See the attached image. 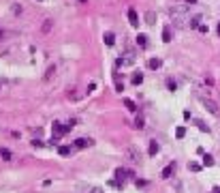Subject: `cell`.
I'll return each instance as SVG.
<instances>
[{"label": "cell", "instance_id": "obj_1", "mask_svg": "<svg viewBox=\"0 0 220 193\" xmlns=\"http://www.w3.org/2000/svg\"><path fill=\"white\" fill-rule=\"evenodd\" d=\"M169 13H171V22H173V26H177V28H184V26H186V22H188V11H186L184 4L173 6Z\"/></svg>", "mask_w": 220, "mask_h": 193}, {"label": "cell", "instance_id": "obj_13", "mask_svg": "<svg viewBox=\"0 0 220 193\" xmlns=\"http://www.w3.org/2000/svg\"><path fill=\"white\" fill-rule=\"evenodd\" d=\"M103 41H105V45H113V43H116L113 32H105V35H103Z\"/></svg>", "mask_w": 220, "mask_h": 193}, {"label": "cell", "instance_id": "obj_14", "mask_svg": "<svg viewBox=\"0 0 220 193\" xmlns=\"http://www.w3.org/2000/svg\"><path fill=\"white\" fill-rule=\"evenodd\" d=\"M163 41H165V43L171 41V26H165V28H163Z\"/></svg>", "mask_w": 220, "mask_h": 193}, {"label": "cell", "instance_id": "obj_23", "mask_svg": "<svg viewBox=\"0 0 220 193\" xmlns=\"http://www.w3.org/2000/svg\"><path fill=\"white\" fill-rule=\"evenodd\" d=\"M184 135H186V129H184V127H177V129H175V138H177V140H182Z\"/></svg>", "mask_w": 220, "mask_h": 193}, {"label": "cell", "instance_id": "obj_5", "mask_svg": "<svg viewBox=\"0 0 220 193\" xmlns=\"http://www.w3.org/2000/svg\"><path fill=\"white\" fill-rule=\"evenodd\" d=\"M53 138H60V135H64L66 133V125H62V122H53Z\"/></svg>", "mask_w": 220, "mask_h": 193}, {"label": "cell", "instance_id": "obj_21", "mask_svg": "<svg viewBox=\"0 0 220 193\" xmlns=\"http://www.w3.org/2000/svg\"><path fill=\"white\" fill-rule=\"evenodd\" d=\"M199 26H201V17L197 15V17H192V19H190V28H199Z\"/></svg>", "mask_w": 220, "mask_h": 193}, {"label": "cell", "instance_id": "obj_8", "mask_svg": "<svg viewBox=\"0 0 220 193\" xmlns=\"http://www.w3.org/2000/svg\"><path fill=\"white\" fill-rule=\"evenodd\" d=\"M56 71H58V67H56V64H49L47 71H45V82H49V80L56 75Z\"/></svg>", "mask_w": 220, "mask_h": 193}, {"label": "cell", "instance_id": "obj_7", "mask_svg": "<svg viewBox=\"0 0 220 193\" xmlns=\"http://www.w3.org/2000/svg\"><path fill=\"white\" fill-rule=\"evenodd\" d=\"M132 62H135V56H132V54H126V58H120V60H118V67H128Z\"/></svg>", "mask_w": 220, "mask_h": 193}, {"label": "cell", "instance_id": "obj_22", "mask_svg": "<svg viewBox=\"0 0 220 193\" xmlns=\"http://www.w3.org/2000/svg\"><path fill=\"white\" fill-rule=\"evenodd\" d=\"M141 82H143V75H141V73H135V75H132V84H135V86H139Z\"/></svg>", "mask_w": 220, "mask_h": 193}, {"label": "cell", "instance_id": "obj_33", "mask_svg": "<svg viewBox=\"0 0 220 193\" xmlns=\"http://www.w3.org/2000/svg\"><path fill=\"white\" fill-rule=\"evenodd\" d=\"M214 191H216V193H220V187H216V189H214Z\"/></svg>", "mask_w": 220, "mask_h": 193}, {"label": "cell", "instance_id": "obj_20", "mask_svg": "<svg viewBox=\"0 0 220 193\" xmlns=\"http://www.w3.org/2000/svg\"><path fill=\"white\" fill-rule=\"evenodd\" d=\"M71 150H73L71 146H60V148H58V152H60L62 157H69V154H71Z\"/></svg>", "mask_w": 220, "mask_h": 193}, {"label": "cell", "instance_id": "obj_32", "mask_svg": "<svg viewBox=\"0 0 220 193\" xmlns=\"http://www.w3.org/2000/svg\"><path fill=\"white\" fill-rule=\"evenodd\" d=\"M90 193H103V191H100L98 187H90Z\"/></svg>", "mask_w": 220, "mask_h": 193}, {"label": "cell", "instance_id": "obj_17", "mask_svg": "<svg viewBox=\"0 0 220 193\" xmlns=\"http://www.w3.org/2000/svg\"><path fill=\"white\" fill-rule=\"evenodd\" d=\"M154 22H156V13L154 11H147L145 13V24H154Z\"/></svg>", "mask_w": 220, "mask_h": 193}, {"label": "cell", "instance_id": "obj_27", "mask_svg": "<svg viewBox=\"0 0 220 193\" xmlns=\"http://www.w3.org/2000/svg\"><path fill=\"white\" fill-rule=\"evenodd\" d=\"M197 125H199V129H201L203 133H210V127H207L205 122H201V120H197Z\"/></svg>", "mask_w": 220, "mask_h": 193}, {"label": "cell", "instance_id": "obj_35", "mask_svg": "<svg viewBox=\"0 0 220 193\" xmlns=\"http://www.w3.org/2000/svg\"><path fill=\"white\" fill-rule=\"evenodd\" d=\"M218 35H220V24H218Z\"/></svg>", "mask_w": 220, "mask_h": 193}, {"label": "cell", "instance_id": "obj_3", "mask_svg": "<svg viewBox=\"0 0 220 193\" xmlns=\"http://www.w3.org/2000/svg\"><path fill=\"white\" fill-rule=\"evenodd\" d=\"M90 146H94V140H90V138H77L75 140V148H90Z\"/></svg>", "mask_w": 220, "mask_h": 193}, {"label": "cell", "instance_id": "obj_15", "mask_svg": "<svg viewBox=\"0 0 220 193\" xmlns=\"http://www.w3.org/2000/svg\"><path fill=\"white\" fill-rule=\"evenodd\" d=\"M160 64H163V62H160V58H150V62H147V67H150V69H160Z\"/></svg>", "mask_w": 220, "mask_h": 193}, {"label": "cell", "instance_id": "obj_28", "mask_svg": "<svg viewBox=\"0 0 220 193\" xmlns=\"http://www.w3.org/2000/svg\"><path fill=\"white\" fill-rule=\"evenodd\" d=\"M167 88H169V90H175V88H177V84L173 82V80H169V82H167Z\"/></svg>", "mask_w": 220, "mask_h": 193}, {"label": "cell", "instance_id": "obj_29", "mask_svg": "<svg viewBox=\"0 0 220 193\" xmlns=\"http://www.w3.org/2000/svg\"><path fill=\"white\" fill-rule=\"evenodd\" d=\"M13 13H15V15H17V13H22V4H17V2H15V4H13Z\"/></svg>", "mask_w": 220, "mask_h": 193}, {"label": "cell", "instance_id": "obj_24", "mask_svg": "<svg viewBox=\"0 0 220 193\" xmlns=\"http://www.w3.org/2000/svg\"><path fill=\"white\" fill-rule=\"evenodd\" d=\"M143 127H145L143 118H141V116H137V120H135V129H143Z\"/></svg>", "mask_w": 220, "mask_h": 193}, {"label": "cell", "instance_id": "obj_2", "mask_svg": "<svg viewBox=\"0 0 220 193\" xmlns=\"http://www.w3.org/2000/svg\"><path fill=\"white\" fill-rule=\"evenodd\" d=\"M124 154H126V159H128V161H132V163H139V159H141L139 148H137V146H132V144L124 148Z\"/></svg>", "mask_w": 220, "mask_h": 193}, {"label": "cell", "instance_id": "obj_11", "mask_svg": "<svg viewBox=\"0 0 220 193\" xmlns=\"http://www.w3.org/2000/svg\"><path fill=\"white\" fill-rule=\"evenodd\" d=\"M51 28H53V19H49V17H47V19H43V24H41V30H43L45 35H47Z\"/></svg>", "mask_w": 220, "mask_h": 193}, {"label": "cell", "instance_id": "obj_34", "mask_svg": "<svg viewBox=\"0 0 220 193\" xmlns=\"http://www.w3.org/2000/svg\"><path fill=\"white\" fill-rule=\"evenodd\" d=\"M77 2H88V0H77Z\"/></svg>", "mask_w": 220, "mask_h": 193}, {"label": "cell", "instance_id": "obj_30", "mask_svg": "<svg viewBox=\"0 0 220 193\" xmlns=\"http://www.w3.org/2000/svg\"><path fill=\"white\" fill-rule=\"evenodd\" d=\"M6 37H9V32H6V30H0V41H4Z\"/></svg>", "mask_w": 220, "mask_h": 193}, {"label": "cell", "instance_id": "obj_4", "mask_svg": "<svg viewBox=\"0 0 220 193\" xmlns=\"http://www.w3.org/2000/svg\"><path fill=\"white\" fill-rule=\"evenodd\" d=\"M128 176H132L128 170H124V167H118V170H116V180H118V183H124Z\"/></svg>", "mask_w": 220, "mask_h": 193}, {"label": "cell", "instance_id": "obj_26", "mask_svg": "<svg viewBox=\"0 0 220 193\" xmlns=\"http://www.w3.org/2000/svg\"><path fill=\"white\" fill-rule=\"evenodd\" d=\"M124 105H126V107H128V109H131V112H135V109H137V105H135V103H132L131 99H124Z\"/></svg>", "mask_w": 220, "mask_h": 193}, {"label": "cell", "instance_id": "obj_16", "mask_svg": "<svg viewBox=\"0 0 220 193\" xmlns=\"http://www.w3.org/2000/svg\"><path fill=\"white\" fill-rule=\"evenodd\" d=\"M0 159L2 161H11V150L9 148H0Z\"/></svg>", "mask_w": 220, "mask_h": 193}, {"label": "cell", "instance_id": "obj_18", "mask_svg": "<svg viewBox=\"0 0 220 193\" xmlns=\"http://www.w3.org/2000/svg\"><path fill=\"white\" fill-rule=\"evenodd\" d=\"M137 45H139V47H145V45H147V37H145V35H137Z\"/></svg>", "mask_w": 220, "mask_h": 193}, {"label": "cell", "instance_id": "obj_9", "mask_svg": "<svg viewBox=\"0 0 220 193\" xmlns=\"http://www.w3.org/2000/svg\"><path fill=\"white\" fill-rule=\"evenodd\" d=\"M173 172H175V163H169V165L163 170V174H160V176H163V178H171V174H173Z\"/></svg>", "mask_w": 220, "mask_h": 193}, {"label": "cell", "instance_id": "obj_10", "mask_svg": "<svg viewBox=\"0 0 220 193\" xmlns=\"http://www.w3.org/2000/svg\"><path fill=\"white\" fill-rule=\"evenodd\" d=\"M128 22H131V26H139V17H137L135 9H128Z\"/></svg>", "mask_w": 220, "mask_h": 193}, {"label": "cell", "instance_id": "obj_31", "mask_svg": "<svg viewBox=\"0 0 220 193\" xmlns=\"http://www.w3.org/2000/svg\"><path fill=\"white\" fill-rule=\"evenodd\" d=\"M32 146H34V148H41V146H43V142H41V140H34V142H32Z\"/></svg>", "mask_w": 220, "mask_h": 193}, {"label": "cell", "instance_id": "obj_25", "mask_svg": "<svg viewBox=\"0 0 220 193\" xmlns=\"http://www.w3.org/2000/svg\"><path fill=\"white\" fill-rule=\"evenodd\" d=\"M188 170H192V172H199V170H201V165H199L197 161H190V163H188Z\"/></svg>", "mask_w": 220, "mask_h": 193}, {"label": "cell", "instance_id": "obj_12", "mask_svg": "<svg viewBox=\"0 0 220 193\" xmlns=\"http://www.w3.org/2000/svg\"><path fill=\"white\" fill-rule=\"evenodd\" d=\"M158 150H160V146H158V142H156V140H152V142H150V148H147L150 157H154V154H156Z\"/></svg>", "mask_w": 220, "mask_h": 193}, {"label": "cell", "instance_id": "obj_6", "mask_svg": "<svg viewBox=\"0 0 220 193\" xmlns=\"http://www.w3.org/2000/svg\"><path fill=\"white\" fill-rule=\"evenodd\" d=\"M203 105H205L212 114H218V105H216V101H212V99H203Z\"/></svg>", "mask_w": 220, "mask_h": 193}, {"label": "cell", "instance_id": "obj_19", "mask_svg": "<svg viewBox=\"0 0 220 193\" xmlns=\"http://www.w3.org/2000/svg\"><path fill=\"white\" fill-rule=\"evenodd\" d=\"M203 165H205V167H212V165H214V157H212V154H203Z\"/></svg>", "mask_w": 220, "mask_h": 193}]
</instances>
